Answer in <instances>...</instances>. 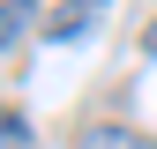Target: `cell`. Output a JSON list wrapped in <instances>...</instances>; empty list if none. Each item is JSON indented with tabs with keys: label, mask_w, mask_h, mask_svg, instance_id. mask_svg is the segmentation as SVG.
<instances>
[{
	"label": "cell",
	"mask_w": 157,
	"mask_h": 149,
	"mask_svg": "<svg viewBox=\"0 0 157 149\" xmlns=\"http://www.w3.org/2000/svg\"><path fill=\"white\" fill-rule=\"evenodd\" d=\"M105 8H112V0H60V8L45 15V37H52V45H82V37L105 23Z\"/></svg>",
	"instance_id": "6da1fadb"
},
{
	"label": "cell",
	"mask_w": 157,
	"mask_h": 149,
	"mask_svg": "<svg viewBox=\"0 0 157 149\" xmlns=\"http://www.w3.org/2000/svg\"><path fill=\"white\" fill-rule=\"evenodd\" d=\"M30 23H37V0H0V52H8Z\"/></svg>",
	"instance_id": "7a4b0ae2"
},
{
	"label": "cell",
	"mask_w": 157,
	"mask_h": 149,
	"mask_svg": "<svg viewBox=\"0 0 157 149\" xmlns=\"http://www.w3.org/2000/svg\"><path fill=\"white\" fill-rule=\"evenodd\" d=\"M75 149H150V142H135L127 127H90V134L75 142Z\"/></svg>",
	"instance_id": "3957f363"
},
{
	"label": "cell",
	"mask_w": 157,
	"mask_h": 149,
	"mask_svg": "<svg viewBox=\"0 0 157 149\" xmlns=\"http://www.w3.org/2000/svg\"><path fill=\"white\" fill-rule=\"evenodd\" d=\"M0 149H30V127L15 119V112H0Z\"/></svg>",
	"instance_id": "277c9868"
},
{
	"label": "cell",
	"mask_w": 157,
	"mask_h": 149,
	"mask_svg": "<svg viewBox=\"0 0 157 149\" xmlns=\"http://www.w3.org/2000/svg\"><path fill=\"white\" fill-rule=\"evenodd\" d=\"M142 52H150V60H157V23H150V30H142Z\"/></svg>",
	"instance_id": "5b68a950"
}]
</instances>
